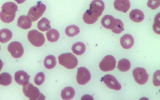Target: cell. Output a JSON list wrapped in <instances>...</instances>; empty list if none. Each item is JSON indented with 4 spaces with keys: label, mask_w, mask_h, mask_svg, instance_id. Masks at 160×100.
Returning a JSON list of instances; mask_svg holds the SVG:
<instances>
[{
    "label": "cell",
    "mask_w": 160,
    "mask_h": 100,
    "mask_svg": "<svg viewBox=\"0 0 160 100\" xmlns=\"http://www.w3.org/2000/svg\"><path fill=\"white\" fill-rule=\"evenodd\" d=\"M105 8L104 3L100 0L92 1L89 9L85 12L83 15V20L87 24L95 23L98 18L102 15Z\"/></svg>",
    "instance_id": "1"
},
{
    "label": "cell",
    "mask_w": 160,
    "mask_h": 100,
    "mask_svg": "<svg viewBox=\"0 0 160 100\" xmlns=\"http://www.w3.org/2000/svg\"><path fill=\"white\" fill-rule=\"evenodd\" d=\"M18 6L15 3L8 2L2 5L0 12V18L5 23H10L14 20Z\"/></svg>",
    "instance_id": "2"
},
{
    "label": "cell",
    "mask_w": 160,
    "mask_h": 100,
    "mask_svg": "<svg viewBox=\"0 0 160 100\" xmlns=\"http://www.w3.org/2000/svg\"><path fill=\"white\" fill-rule=\"evenodd\" d=\"M58 60L60 64L67 69H74L78 64V59L71 53L61 54L59 56Z\"/></svg>",
    "instance_id": "3"
},
{
    "label": "cell",
    "mask_w": 160,
    "mask_h": 100,
    "mask_svg": "<svg viewBox=\"0 0 160 100\" xmlns=\"http://www.w3.org/2000/svg\"><path fill=\"white\" fill-rule=\"evenodd\" d=\"M23 93L30 100H45V96L40 93V91L32 84L28 83L24 85L23 88Z\"/></svg>",
    "instance_id": "4"
},
{
    "label": "cell",
    "mask_w": 160,
    "mask_h": 100,
    "mask_svg": "<svg viewBox=\"0 0 160 100\" xmlns=\"http://www.w3.org/2000/svg\"><path fill=\"white\" fill-rule=\"evenodd\" d=\"M46 9L45 5L39 2L37 5L32 7L30 9L28 13V17L32 21L38 20L42 16Z\"/></svg>",
    "instance_id": "5"
},
{
    "label": "cell",
    "mask_w": 160,
    "mask_h": 100,
    "mask_svg": "<svg viewBox=\"0 0 160 100\" xmlns=\"http://www.w3.org/2000/svg\"><path fill=\"white\" fill-rule=\"evenodd\" d=\"M28 39L34 46H42L44 44L45 39L43 34L37 30L30 31L28 34Z\"/></svg>",
    "instance_id": "6"
},
{
    "label": "cell",
    "mask_w": 160,
    "mask_h": 100,
    "mask_svg": "<svg viewBox=\"0 0 160 100\" xmlns=\"http://www.w3.org/2000/svg\"><path fill=\"white\" fill-rule=\"evenodd\" d=\"M116 65V60L111 55L106 56L101 62L99 67L102 71L103 72H108L112 71L115 69Z\"/></svg>",
    "instance_id": "7"
},
{
    "label": "cell",
    "mask_w": 160,
    "mask_h": 100,
    "mask_svg": "<svg viewBox=\"0 0 160 100\" xmlns=\"http://www.w3.org/2000/svg\"><path fill=\"white\" fill-rule=\"evenodd\" d=\"M133 76L137 83L139 85L146 84L148 79V74L144 68L138 67L133 71Z\"/></svg>",
    "instance_id": "8"
},
{
    "label": "cell",
    "mask_w": 160,
    "mask_h": 100,
    "mask_svg": "<svg viewBox=\"0 0 160 100\" xmlns=\"http://www.w3.org/2000/svg\"><path fill=\"white\" fill-rule=\"evenodd\" d=\"M8 50L11 55L16 59H18L24 54V48L22 44L18 42H13L9 44Z\"/></svg>",
    "instance_id": "9"
},
{
    "label": "cell",
    "mask_w": 160,
    "mask_h": 100,
    "mask_svg": "<svg viewBox=\"0 0 160 100\" xmlns=\"http://www.w3.org/2000/svg\"><path fill=\"white\" fill-rule=\"evenodd\" d=\"M90 73L85 67H79L77 74V80L79 85H85L90 80Z\"/></svg>",
    "instance_id": "10"
},
{
    "label": "cell",
    "mask_w": 160,
    "mask_h": 100,
    "mask_svg": "<svg viewBox=\"0 0 160 100\" xmlns=\"http://www.w3.org/2000/svg\"><path fill=\"white\" fill-rule=\"evenodd\" d=\"M102 80L105 85L109 88L118 91L121 89V85L116 78L111 75H106L103 77Z\"/></svg>",
    "instance_id": "11"
},
{
    "label": "cell",
    "mask_w": 160,
    "mask_h": 100,
    "mask_svg": "<svg viewBox=\"0 0 160 100\" xmlns=\"http://www.w3.org/2000/svg\"><path fill=\"white\" fill-rule=\"evenodd\" d=\"M114 7L118 11L126 13L130 9L131 4L128 0H117L114 3Z\"/></svg>",
    "instance_id": "12"
},
{
    "label": "cell",
    "mask_w": 160,
    "mask_h": 100,
    "mask_svg": "<svg viewBox=\"0 0 160 100\" xmlns=\"http://www.w3.org/2000/svg\"><path fill=\"white\" fill-rule=\"evenodd\" d=\"M15 79L19 85L24 86L29 83V76L25 71H18L15 75Z\"/></svg>",
    "instance_id": "13"
},
{
    "label": "cell",
    "mask_w": 160,
    "mask_h": 100,
    "mask_svg": "<svg viewBox=\"0 0 160 100\" xmlns=\"http://www.w3.org/2000/svg\"><path fill=\"white\" fill-rule=\"evenodd\" d=\"M133 37L131 35L125 34L121 38L120 43L122 46L125 49H129L134 45Z\"/></svg>",
    "instance_id": "14"
},
{
    "label": "cell",
    "mask_w": 160,
    "mask_h": 100,
    "mask_svg": "<svg viewBox=\"0 0 160 100\" xmlns=\"http://www.w3.org/2000/svg\"><path fill=\"white\" fill-rule=\"evenodd\" d=\"M18 26L25 30L30 29L32 26L31 20L28 16H20L18 20Z\"/></svg>",
    "instance_id": "15"
},
{
    "label": "cell",
    "mask_w": 160,
    "mask_h": 100,
    "mask_svg": "<svg viewBox=\"0 0 160 100\" xmlns=\"http://www.w3.org/2000/svg\"><path fill=\"white\" fill-rule=\"evenodd\" d=\"M116 24V20L114 17L110 15H106L102 18V24L103 27L112 30Z\"/></svg>",
    "instance_id": "16"
},
{
    "label": "cell",
    "mask_w": 160,
    "mask_h": 100,
    "mask_svg": "<svg viewBox=\"0 0 160 100\" xmlns=\"http://www.w3.org/2000/svg\"><path fill=\"white\" fill-rule=\"evenodd\" d=\"M130 17L134 22H140L144 20V14L141 10L134 9L130 13Z\"/></svg>",
    "instance_id": "17"
},
{
    "label": "cell",
    "mask_w": 160,
    "mask_h": 100,
    "mask_svg": "<svg viewBox=\"0 0 160 100\" xmlns=\"http://www.w3.org/2000/svg\"><path fill=\"white\" fill-rule=\"evenodd\" d=\"M12 37V33L9 29H3L0 31V42L2 43H7Z\"/></svg>",
    "instance_id": "18"
},
{
    "label": "cell",
    "mask_w": 160,
    "mask_h": 100,
    "mask_svg": "<svg viewBox=\"0 0 160 100\" xmlns=\"http://www.w3.org/2000/svg\"><path fill=\"white\" fill-rule=\"evenodd\" d=\"M75 94V90L72 87H66L64 88L61 93L62 98L63 100H71L73 98Z\"/></svg>",
    "instance_id": "19"
},
{
    "label": "cell",
    "mask_w": 160,
    "mask_h": 100,
    "mask_svg": "<svg viewBox=\"0 0 160 100\" xmlns=\"http://www.w3.org/2000/svg\"><path fill=\"white\" fill-rule=\"evenodd\" d=\"M86 45L82 42H77L74 44L72 47L73 52L78 55H81L84 54L86 51Z\"/></svg>",
    "instance_id": "20"
},
{
    "label": "cell",
    "mask_w": 160,
    "mask_h": 100,
    "mask_svg": "<svg viewBox=\"0 0 160 100\" xmlns=\"http://www.w3.org/2000/svg\"><path fill=\"white\" fill-rule=\"evenodd\" d=\"M46 35L48 40L50 42H57L60 37L59 33L55 29L49 30L47 32Z\"/></svg>",
    "instance_id": "21"
},
{
    "label": "cell",
    "mask_w": 160,
    "mask_h": 100,
    "mask_svg": "<svg viewBox=\"0 0 160 100\" xmlns=\"http://www.w3.org/2000/svg\"><path fill=\"white\" fill-rule=\"evenodd\" d=\"M131 63L126 59L121 60L118 63V68L121 72H125L128 71L131 68Z\"/></svg>",
    "instance_id": "22"
},
{
    "label": "cell",
    "mask_w": 160,
    "mask_h": 100,
    "mask_svg": "<svg viewBox=\"0 0 160 100\" xmlns=\"http://www.w3.org/2000/svg\"><path fill=\"white\" fill-rule=\"evenodd\" d=\"M44 63L46 68L51 69L54 68L57 64V61L55 56L49 55L45 59Z\"/></svg>",
    "instance_id": "23"
},
{
    "label": "cell",
    "mask_w": 160,
    "mask_h": 100,
    "mask_svg": "<svg viewBox=\"0 0 160 100\" xmlns=\"http://www.w3.org/2000/svg\"><path fill=\"white\" fill-rule=\"evenodd\" d=\"M37 27L40 31H45L50 29V21L46 18H43L38 22Z\"/></svg>",
    "instance_id": "24"
},
{
    "label": "cell",
    "mask_w": 160,
    "mask_h": 100,
    "mask_svg": "<svg viewBox=\"0 0 160 100\" xmlns=\"http://www.w3.org/2000/svg\"><path fill=\"white\" fill-rule=\"evenodd\" d=\"M80 29L75 25H70L68 26L65 29V33L67 36L73 37L79 34Z\"/></svg>",
    "instance_id": "25"
},
{
    "label": "cell",
    "mask_w": 160,
    "mask_h": 100,
    "mask_svg": "<svg viewBox=\"0 0 160 100\" xmlns=\"http://www.w3.org/2000/svg\"><path fill=\"white\" fill-rule=\"evenodd\" d=\"M12 77L7 73H3L0 74V84L3 86H8L12 83Z\"/></svg>",
    "instance_id": "26"
},
{
    "label": "cell",
    "mask_w": 160,
    "mask_h": 100,
    "mask_svg": "<svg viewBox=\"0 0 160 100\" xmlns=\"http://www.w3.org/2000/svg\"><path fill=\"white\" fill-rule=\"evenodd\" d=\"M116 24L114 28L112 29L113 32L116 34H119L123 31V24L120 20L115 19Z\"/></svg>",
    "instance_id": "27"
},
{
    "label": "cell",
    "mask_w": 160,
    "mask_h": 100,
    "mask_svg": "<svg viewBox=\"0 0 160 100\" xmlns=\"http://www.w3.org/2000/svg\"><path fill=\"white\" fill-rule=\"evenodd\" d=\"M160 14L158 13L154 18V23L153 25V30L155 33L160 34Z\"/></svg>",
    "instance_id": "28"
},
{
    "label": "cell",
    "mask_w": 160,
    "mask_h": 100,
    "mask_svg": "<svg viewBox=\"0 0 160 100\" xmlns=\"http://www.w3.org/2000/svg\"><path fill=\"white\" fill-rule=\"evenodd\" d=\"M45 76L43 73H39L36 75L34 78V82L37 85H42L44 82Z\"/></svg>",
    "instance_id": "29"
},
{
    "label": "cell",
    "mask_w": 160,
    "mask_h": 100,
    "mask_svg": "<svg viewBox=\"0 0 160 100\" xmlns=\"http://www.w3.org/2000/svg\"><path fill=\"white\" fill-rule=\"evenodd\" d=\"M160 5V1L159 0H149L148 1V7L152 9H156Z\"/></svg>",
    "instance_id": "30"
},
{
    "label": "cell",
    "mask_w": 160,
    "mask_h": 100,
    "mask_svg": "<svg viewBox=\"0 0 160 100\" xmlns=\"http://www.w3.org/2000/svg\"><path fill=\"white\" fill-rule=\"evenodd\" d=\"M160 70H158L154 73L153 78V84H154V86H156V87H158L160 85Z\"/></svg>",
    "instance_id": "31"
},
{
    "label": "cell",
    "mask_w": 160,
    "mask_h": 100,
    "mask_svg": "<svg viewBox=\"0 0 160 100\" xmlns=\"http://www.w3.org/2000/svg\"><path fill=\"white\" fill-rule=\"evenodd\" d=\"M81 100H93V98L92 96L90 95H85L82 97Z\"/></svg>",
    "instance_id": "32"
},
{
    "label": "cell",
    "mask_w": 160,
    "mask_h": 100,
    "mask_svg": "<svg viewBox=\"0 0 160 100\" xmlns=\"http://www.w3.org/2000/svg\"><path fill=\"white\" fill-rule=\"evenodd\" d=\"M2 66H3V63H2V61L0 60V71H1Z\"/></svg>",
    "instance_id": "33"
},
{
    "label": "cell",
    "mask_w": 160,
    "mask_h": 100,
    "mask_svg": "<svg viewBox=\"0 0 160 100\" xmlns=\"http://www.w3.org/2000/svg\"><path fill=\"white\" fill-rule=\"evenodd\" d=\"M0 49H1V47H0Z\"/></svg>",
    "instance_id": "34"
}]
</instances>
